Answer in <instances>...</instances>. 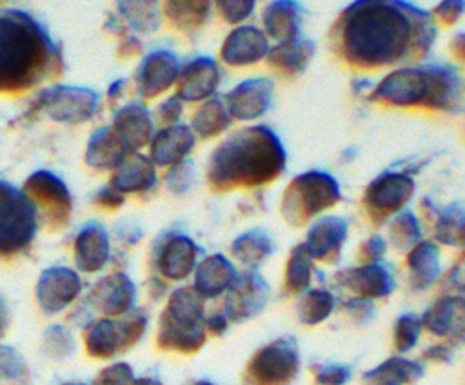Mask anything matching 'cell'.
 I'll return each instance as SVG.
<instances>
[{"instance_id": "obj_1", "label": "cell", "mask_w": 465, "mask_h": 385, "mask_svg": "<svg viewBox=\"0 0 465 385\" xmlns=\"http://www.w3.org/2000/svg\"><path fill=\"white\" fill-rule=\"evenodd\" d=\"M434 38L432 16L400 0L352 2L329 31L331 49L358 69L421 60L429 54Z\"/></svg>"}, {"instance_id": "obj_2", "label": "cell", "mask_w": 465, "mask_h": 385, "mask_svg": "<svg viewBox=\"0 0 465 385\" xmlns=\"http://www.w3.org/2000/svg\"><path fill=\"white\" fill-rule=\"evenodd\" d=\"M285 158L274 131L251 125L232 133L211 153L207 183L214 192L267 185L283 173Z\"/></svg>"}, {"instance_id": "obj_3", "label": "cell", "mask_w": 465, "mask_h": 385, "mask_svg": "<svg viewBox=\"0 0 465 385\" xmlns=\"http://www.w3.org/2000/svg\"><path fill=\"white\" fill-rule=\"evenodd\" d=\"M60 67V49L38 20L20 9L0 11V94L27 91Z\"/></svg>"}, {"instance_id": "obj_4", "label": "cell", "mask_w": 465, "mask_h": 385, "mask_svg": "<svg viewBox=\"0 0 465 385\" xmlns=\"http://www.w3.org/2000/svg\"><path fill=\"white\" fill-rule=\"evenodd\" d=\"M463 85L454 65L429 64L391 71L374 87L371 100L396 107H425L432 111L458 113L461 109Z\"/></svg>"}, {"instance_id": "obj_5", "label": "cell", "mask_w": 465, "mask_h": 385, "mask_svg": "<svg viewBox=\"0 0 465 385\" xmlns=\"http://www.w3.org/2000/svg\"><path fill=\"white\" fill-rule=\"evenodd\" d=\"M205 341L203 303L194 289L174 291L160 316L158 347L183 354L196 352Z\"/></svg>"}, {"instance_id": "obj_6", "label": "cell", "mask_w": 465, "mask_h": 385, "mask_svg": "<svg viewBox=\"0 0 465 385\" xmlns=\"http://www.w3.org/2000/svg\"><path fill=\"white\" fill-rule=\"evenodd\" d=\"M340 200L341 192L334 176L323 171H307L294 176L285 187L280 212L289 225L300 227Z\"/></svg>"}, {"instance_id": "obj_7", "label": "cell", "mask_w": 465, "mask_h": 385, "mask_svg": "<svg viewBox=\"0 0 465 385\" xmlns=\"http://www.w3.org/2000/svg\"><path fill=\"white\" fill-rule=\"evenodd\" d=\"M36 209L24 191L0 182V256L24 251L36 232Z\"/></svg>"}, {"instance_id": "obj_8", "label": "cell", "mask_w": 465, "mask_h": 385, "mask_svg": "<svg viewBox=\"0 0 465 385\" xmlns=\"http://www.w3.org/2000/svg\"><path fill=\"white\" fill-rule=\"evenodd\" d=\"M298 372L294 338H280L262 347L247 363L245 385H287Z\"/></svg>"}, {"instance_id": "obj_9", "label": "cell", "mask_w": 465, "mask_h": 385, "mask_svg": "<svg viewBox=\"0 0 465 385\" xmlns=\"http://www.w3.org/2000/svg\"><path fill=\"white\" fill-rule=\"evenodd\" d=\"M25 196L40 209L44 222L51 231H58L69 223L73 200L65 183L49 171L33 173L24 183Z\"/></svg>"}, {"instance_id": "obj_10", "label": "cell", "mask_w": 465, "mask_h": 385, "mask_svg": "<svg viewBox=\"0 0 465 385\" xmlns=\"http://www.w3.org/2000/svg\"><path fill=\"white\" fill-rule=\"evenodd\" d=\"M414 194V180L407 173L385 171L365 189L363 207L372 223H383L396 214Z\"/></svg>"}, {"instance_id": "obj_11", "label": "cell", "mask_w": 465, "mask_h": 385, "mask_svg": "<svg viewBox=\"0 0 465 385\" xmlns=\"http://www.w3.org/2000/svg\"><path fill=\"white\" fill-rule=\"evenodd\" d=\"M40 105L56 122L82 123L94 114L98 94L85 87L54 85L40 94Z\"/></svg>"}, {"instance_id": "obj_12", "label": "cell", "mask_w": 465, "mask_h": 385, "mask_svg": "<svg viewBox=\"0 0 465 385\" xmlns=\"http://www.w3.org/2000/svg\"><path fill=\"white\" fill-rule=\"evenodd\" d=\"M269 296V287L265 280L254 272L245 271L229 285L225 298V311L232 321H243L258 314Z\"/></svg>"}, {"instance_id": "obj_13", "label": "cell", "mask_w": 465, "mask_h": 385, "mask_svg": "<svg viewBox=\"0 0 465 385\" xmlns=\"http://www.w3.org/2000/svg\"><path fill=\"white\" fill-rule=\"evenodd\" d=\"M274 84L269 78H249L231 89L223 102L231 114L236 120H254L262 116L272 98Z\"/></svg>"}, {"instance_id": "obj_14", "label": "cell", "mask_w": 465, "mask_h": 385, "mask_svg": "<svg viewBox=\"0 0 465 385\" xmlns=\"http://www.w3.org/2000/svg\"><path fill=\"white\" fill-rule=\"evenodd\" d=\"M180 65L171 51H151L140 64L136 73L138 94L143 100L154 98L167 91L178 78Z\"/></svg>"}, {"instance_id": "obj_15", "label": "cell", "mask_w": 465, "mask_h": 385, "mask_svg": "<svg viewBox=\"0 0 465 385\" xmlns=\"http://www.w3.org/2000/svg\"><path fill=\"white\" fill-rule=\"evenodd\" d=\"M269 40L262 29L254 25H240L232 29L220 49V58L227 65H251L265 58Z\"/></svg>"}, {"instance_id": "obj_16", "label": "cell", "mask_w": 465, "mask_h": 385, "mask_svg": "<svg viewBox=\"0 0 465 385\" xmlns=\"http://www.w3.org/2000/svg\"><path fill=\"white\" fill-rule=\"evenodd\" d=\"M176 96L183 102H198L214 94L220 84V69L213 58L200 56L185 64L178 73Z\"/></svg>"}, {"instance_id": "obj_17", "label": "cell", "mask_w": 465, "mask_h": 385, "mask_svg": "<svg viewBox=\"0 0 465 385\" xmlns=\"http://www.w3.org/2000/svg\"><path fill=\"white\" fill-rule=\"evenodd\" d=\"M80 289L82 283L76 272L65 267H53L40 276L36 296L45 312H58L78 296Z\"/></svg>"}, {"instance_id": "obj_18", "label": "cell", "mask_w": 465, "mask_h": 385, "mask_svg": "<svg viewBox=\"0 0 465 385\" xmlns=\"http://www.w3.org/2000/svg\"><path fill=\"white\" fill-rule=\"evenodd\" d=\"M109 127L129 153H138L153 138V120L142 104H127L118 109Z\"/></svg>"}, {"instance_id": "obj_19", "label": "cell", "mask_w": 465, "mask_h": 385, "mask_svg": "<svg viewBox=\"0 0 465 385\" xmlns=\"http://www.w3.org/2000/svg\"><path fill=\"white\" fill-rule=\"evenodd\" d=\"M149 160L154 167H173L174 163L185 160V156L194 147V134L191 127L183 123H174L160 129L151 138Z\"/></svg>"}, {"instance_id": "obj_20", "label": "cell", "mask_w": 465, "mask_h": 385, "mask_svg": "<svg viewBox=\"0 0 465 385\" xmlns=\"http://www.w3.org/2000/svg\"><path fill=\"white\" fill-rule=\"evenodd\" d=\"M347 238V222L340 216H323L316 220L303 242L305 251L311 258L334 262L340 254L341 243Z\"/></svg>"}, {"instance_id": "obj_21", "label": "cell", "mask_w": 465, "mask_h": 385, "mask_svg": "<svg viewBox=\"0 0 465 385\" xmlns=\"http://www.w3.org/2000/svg\"><path fill=\"white\" fill-rule=\"evenodd\" d=\"M156 183V169L149 156L142 153H129L114 169L109 185L120 194L143 192Z\"/></svg>"}, {"instance_id": "obj_22", "label": "cell", "mask_w": 465, "mask_h": 385, "mask_svg": "<svg viewBox=\"0 0 465 385\" xmlns=\"http://www.w3.org/2000/svg\"><path fill=\"white\" fill-rule=\"evenodd\" d=\"M336 280L352 292L365 298H380L394 289V280L387 267L367 263L354 269H345L336 274Z\"/></svg>"}, {"instance_id": "obj_23", "label": "cell", "mask_w": 465, "mask_h": 385, "mask_svg": "<svg viewBox=\"0 0 465 385\" xmlns=\"http://www.w3.org/2000/svg\"><path fill=\"white\" fill-rule=\"evenodd\" d=\"M314 42L296 36L287 42H280L271 47L265 54L267 65L285 78H292L305 71L307 64L314 54Z\"/></svg>"}, {"instance_id": "obj_24", "label": "cell", "mask_w": 465, "mask_h": 385, "mask_svg": "<svg viewBox=\"0 0 465 385\" xmlns=\"http://www.w3.org/2000/svg\"><path fill=\"white\" fill-rule=\"evenodd\" d=\"M198 247L185 234H173L167 238L158 254V269L169 280H183L196 263Z\"/></svg>"}, {"instance_id": "obj_25", "label": "cell", "mask_w": 465, "mask_h": 385, "mask_svg": "<svg viewBox=\"0 0 465 385\" xmlns=\"http://www.w3.org/2000/svg\"><path fill=\"white\" fill-rule=\"evenodd\" d=\"M134 300V285L124 272H114L100 280L91 291V301L104 314L127 312Z\"/></svg>"}, {"instance_id": "obj_26", "label": "cell", "mask_w": 465, "mask_h": 385, "mask_svg": "<svg viewBox=\"0 0 465 385\" xmlns=\"http://www.w3.org/2000/svg\"><path fill=\"white\" fill-rule=\"evenodd\" d=\"M236 278V271L232 263L222 254H211L203 258L194 272V292L200 298H213L222 294L232 280Z\"/></svg>"}, {"instance_id": "obj_27", "label": "cell", "mask_w": 465, "mask_h": 385, "mask_svg": "<svg viewBox=\"0 0 465 385\" xmlns=\"http://www.w3.org/2000/svg\"><path fill=\"white\" fill-rule=\"evenodd\" d=\"M76 265L85 272H94L109 258V238L102 225L89 223L85 225L74 242Z\"/></svg>"}, {"instance_id": "obj_28", "label": "cell", "mask_w": 465, "mask_h": 385, "mask_svg": "<svg viewBox=\"0 0 465 385\" xmlns=\"http://www.w3.org/2000/svg\"><path fill=\"white\" fill-rule=\"evenodd\" d=\"M129 154L125 145L118 140L109 125L98 127L87 143L85 151V163L93 169L107 171L116 169V165Z\"/></svg>"}, {"instance_id": "obj_29", "label": "cell", "mask_w": 465, "mask_h": 385, "mask_svg": "<svg viewBox=\"0 0 465 385\" xmlns=\"http://www.w3.org/2000/svg\"><path fill=\"white\" fill-rule=\"evenodd\" d=\"M302 18V5L291 0L271 2L263 11V27L265 36H271L280 42L292 40L298 35Z\"/></svg>"}, {"instance_id": "obj_30", "label": "cell", "mask_w": 465, "mask_h": 385, "mask_svg": "<svg viewBox=\"0 0 465 385\" xmlns=\"http://www.w3.org/2000/svg\"><path fill=\"white\" fill-rule=\"evenodd\" d=\"M411 281L416 289L430 285L440 272V251L432 242H418L407 254Z\"/></svg>"}, {"instance_id": "obj_31", "label": "cell", "mask_w": 465, "mask_h": 385, "mask_svg": "<svg viewBox=\"0 0 465 385\" xmlns=\"http://www.w3.org/2000/svg\"><path fill=\"white\" fill-rule=\"evenodd\" d=\"M423 370L418 363L403 360V358H391L378 365L376 369L363 374V385H405L414 383L421 378Z\"/></svg>"}, {"instance_id": "obj_32", "label": "cell", "mask_w": 465, "mask_h": 385, "mask_svg": "<svg viewBox=\"0 0 465 385\" xmlns=\"http://www.w3.org/2000/svg\"><path fill=\"white\" fill-rule=\"evenodd\" d=\"M231 114L225 107L223 98H209L194 114L191 131L200 138H214L231 125Z\"/></svg>"}, {"instance_id": "obj_33", "label": "cell", "mask_w": 465, "mask_h": 385, "mask_svg": "<svg viewBox=\"0 0 465 385\" xmlns=\"http://www.w3.org/2000/svg\"><path fill=\"white\" fill-rule=\"evenodd\" d=\"M231 251L242 263L256 267L272 252V240L265 231L251 229L232 242Z\"/></svg>"}, {"instance_id": "obj_34", "label": "cell", "mask_w": 465, "mask_h": 385, "mask_svg": "<svg viewBox=\"0 0 465 385\" xmlns=\"http://www.w3.org/2000/svg\"><path fill=\"white\" fill-rule=\"evenodd\" d=\"M461 311H463L461 298H450V296L440 298L427 309V312L420 321L432 334L445 336L452 331L454 321L461 320Z\"/></svg>"}, {"instance_id": "obj_35", "label": "cell", "mask_w": 465, "mask_h": 385, "mask_svg": "<svg viewBox=\"0 0 465 385\" xmlns=\"http://www.w3.org/2000/svg\"><path fill=\"white\" fill-rule=\"evenodd\" d=\"M209 2H165L163 13L169 24L180 31H194L202 27L209 15Z\"/></svg>"}, {"instance_id": "obj_36", "label": "cell", "mask_w": 465, "mask_h": 385, "mask_svg": "<svg viewBox=\"0 0 465 385\" xmlns=\"http://www.w3.org/2000/svg\"><path fill=\"white\" fill-rule=\"evenodd\" d=\"M434 212V234L436 240L447 245H461L463 243V207L461 203H452L445 207L443 211H438L436 207L432 209Z\"/></svg>"}, {"instance_id": "obj_37", "label": "cell", "mask_w": 465, "mask_h": 385, "mask_svg": "<svg viewBox=\"0 0 465 385\" xmlns=\"http://www.w3.org/2000/svg\"><path fill=\"white\" fill-rule=\"evenodd\" d=\"M118 9L125 24L143 35H149L160 25L156 2H118Z\"/></svg>"}, {"instance_id": "obj_38", "label": "cell", "mask_w": 465, "mask_h": 385, "mask_svg": "<svg viewBox=\"0 0 465 385\" xmlns=\"http://www.w3.org/2000/svg\"><path fill=\"white\" fill-rule=\"evenodd\" d=\"M85 349L94 358H109L118 347V329L111 320H100L85 331Z\"/></svg>"}, {"instance_id": "obj_39", "label": "cell", "mask_w": 465, "mask_h": 385, "mask_svg": "<svg viewBox=\"0 0 465 385\" xmlns=\"http://www.w3.org/2000/svg\"><path fill=\"white\" fill-rule=\"evenodd\" d=\"M332 305L334 300L327 291H309L298 301V318L305 325H316L331 314Z\"/></svg>"}, {"instance_id": "obj_40", "label": "cell", "mask_w": 465, "mask_h": 385, "mask_svg": "<svg viewBox=\"0 0 465 385\" xmlns=\"http://www.w3.org/2000/svg\"><path fill=\"white\" fill-rule=\"evenodd\" d=\"M311 260L312 258L305 251L303 243L292 249L287 260V269H285V287L289 292H302L309 285L311 271H312Z\"/></svg>"}, {"instance_id": "obj_41", "label": "cell", "mask_w": 465, "mask_h": 385, "mask_svg": "<svg viewBox=\"0 0 465 385\" xmlns=\"http://www.w3.org/2000/svg\"><path fill=\"white\" fill-rule=\"evenodd\" d=\"M389 236L396 249H400V251L412 249L420 242V236H421L418 218L411 211H401L400 214L394 216L391 229H389Z\"/></svg>"}, {"instance_id": "obj_42", "label": "cell", "mask_w": 465, "mask_h": 385, "mask_svg": "<svg viewBox=\"0 0 465 385\" xmlns=\"http://www.w3.org/2000/svg\"><path fill=\"white\" fill-rule=\"evenodd\" d=\"M145 325H147V316L143 312H140V311L131 312L124 321L116 323V329H118V347L120 349L133 347L140 340V336L143 334Z\"/></svg>"}, {"instance_id": "obj_43", "label": "cell", "mask_w": 465, "mask_h": 385, "mask_svg": "<svg viewBox=\"0 0 465 385\" xmlns=\"http://www.w3.org/2000/svg\"><path fill=\"white\" fill-rule=\"evenodd\" d=\"M420 331H421V321L412 316V314H405L401 316L398 321H396V327H394V343H396V349L400 352H407L411 350L416 341H418V336H420Z\"/></svg>"}, {"instance_id": "obj_44", "label": "cell", "mask_w": 465, "mask_h": 385, "mask_svg": "<svg viewBox=\"0 0 465 385\" xmlns=\"http://www.w3.org/2000/svg\"><path fill=\"white\" fill-rule=\"evenodd\" d=\"M193 176H194V165L193 162L182 160L178 163H174L169 173L165 174V185L171 192L174 194H182L185 192L191 183H193Z\"/></svg>"}, {"instance_id": "obj_45", "label": "cell", "mask_w": 465, "mask_h": 385, "mask_svg": "<svg viewBox=\"0 0 465 385\" xmlns=\"http://www.w3.org/2000/svg\"><path fill=\"white\" fill-rule=\"evenodd\" d=\"M216 7L220 15L225 18V22L238 24L252 13L254 2L252 0H222L216 4Z\"/></svg>"}, {"instance_id": "obj_46", "label": "cell", "mask_w": 465, "mask_h": 385, "mask_svg": "<svg viewBox=\"0 0 465 385\" xmlns=\"http://www.w3.org/2000/svg\"><path fill=\"white\" fill-rule=\"evenodd\" d=\"M133 370L125 363H116L104 369L93 381V385H131Z\"/></svg>"}, {"instance_id": "obj_47", "label": "cell", "mask_w": 465, "mask_h": 385, "mask_svg": "<svg viewBox=\"0 0 465 385\" xmlns=\"http://www.w3.org/2000/svg\"><path fill=\"white\" fill-rule=\"evenodd\" d=\"M182 113H183V102L174 94V96H169L163 104L158 105L156 120H158V123L169 127V125L178 123Z\"/></svg>"}, {"instance_id": "obj_48", "label": "cell", "mask_w": 465, "mask_h": 385, "mask_svg": "<svg viewBox=\"0 0 465 385\" xmlns=\"http://www.w3.org/2000/svg\"><path fill=\"white\" fill-rule=\"evenodd\" d=\"M383 254H385V242L378 234L365 240L358 249V256H360L361 262H365V265L367 263H378V260H381Z\"/></svg>"}, {"instance_id": "obj_49", "label": "cell", "mask_w": 465, "mask_h": 385, "mask_svg": "<svg viewBox=\"0 0 465 385\" xmlns=\"http://www.w3.org/2000/svg\"><path fill=\"white\" fill-rule=\"evenodd\" d=\"M349 378V369L341 365H323L316 370V381L322 385H343Z\"/></svg>"}, {"instance_id": "obj_50", "label": "cell", "mask_w": 465, "mask_h": 385, "mask_svg": "<svg viewBox=\"0 0 465 385\" xmlns=\"http://www.w3.org/2000/svg\"><path fill=\"white\" fill-rule=\"evenodd\" d=\"M463 7H465L463 0H445V2H441V4L436 5L434 16H436L441 24L450 25V24H454V22L461 16Z\"/></svg>"}, {"instance_id": "obj_51", "label": "cell", "mask_w": 465, "mask_h": 385, "mask_svg": "<svg viewBox=\"0 0 465 385\" xmlns=\"http://www.w3.org/2000/svg\"><path fill=\"white\" fill-rule=\"evenodd\" d=\"M94 203L102 209L107 211H116L124 205V194H120L116 189H113L111 185L102 187L96 194H94Z\"/></svg>"}, {"instance_id": "obj_52", "label": "cell", "mask_w": 465, "mask_h": 385, "mask_svg": "<svg viewBox=\"0 0 465 385\" xmlns=\"http://www.w3.org/2000/svg\"><path fill=\"white\" fill-rule=\"evenodd\" d=\"M345 309L349 311V314H352V316H354L356 320H360V321L369 320L371 314H372V311H374L372 303H371L369 300H363V298H360V300H351V301L345 305Z\"/></svg>"}, {"instance_id": "obj_53", "label": "cell", "mask_w": 465, "mask_h": 385, "mask_svg": "<svg viewBox=\"0 0 465 385\" xmlns=\"http://www.w3.org/2000/svg\"><path fill=\"white\" fill-rule=\"evenodd\" d=\"M18 370V358L13 350L0 347V374H15Z\"/></svg>"}, {"instance_id": "obj_54", "label": "cell", "mask_w": 465, "mask_h": 385, "mask_svg": "<svg viewBox=\"0 0 465 385\" xmlns=\"http://www.w3.org/2000/svg\"><path fill=\"white\" fill-rule=\"evenodd\" d=\"M118 53L122 56H133V54H138L142 53V44L136 36L133 35H122V42H120V47H118Z\"/></svg>"}, {"instance_id": "obj_55", "label": "cell", "mask_w": 465, "mask_h": 385, "mask_svg": "<svg viewBox=\"0 0 465 385\" xmlns=\"http://www.w3.org/2000/svg\"><path fill=\"white\" fill-rule=\"evenodd\" d=\"M207 327H209V331L213 334H222L225 331V327H227V320L222 314H214V316H211L207 320Z\"/></svg>"}, {"instance_id": "obj_56", "label": "cell", "mask_w": 465, "mask_h": 385, "mask_svg": "<svg viewBox=\"0 0 465 385\" xmlns=\"http://www.w3.org/2000/svg\"><path fill=\"white\" fill-rule=\"evenodd\" d=\"M463 45H465V36H463L461 33L456 35V36L450 40V51H452L460 60H463V53H465Z\"/></svg>"}, {"instance_id": "obj_57", "label": "cell", "mask_w": 465, "mask_h": 385, "mask_svg": "<svg viewBox=\"0 0 465 385\" xmlns=\"http://www.w3.org/2000/svg\"><path fill=\"white\" fill-rule=\"evenodd\" d=\"M124 85H125V80H116V82H113V85H111V87H109V91H107V94H109V100H111V102H114V100H118V98H120Z\"/></svg>"}, {"instance_id": "obj_58", "label": "cell", "mask_w": 465, "mask_h": 385, "mask_svg": "<svg viewBox=\"0 0 465 385\" xmlns=\"http://www.w3.org/2000/svg\"><path fill=\"white\" fill-rule=\"evenodd\" d=\"M449 350L445 347H432L430 350H427V356L432 358V360H441V358H447Z\"/></svg>"}, {"instance_id": "obj_59", "label": "cell", "mask_w": 465, "mask_h": 385, "mask_svg": "<svg viewBox=\"0 0 465 385\" xmlns=\"http://www.w3.org/2000/svg\"><path fill=\"white\" fill-rule=\"evenodd\" d=\"M4 327H5V309H4V305L0 301V334L4 332Z\"/></svg>"}, {"instance_id": "obj_60", "label": "cell", "mask_w": 465, "mask_h": 385, "mask_svg": "<svg viewBox=\"0 0 465 385\" xmlns=\"http://www.w3.org/2000/svg\"><path fill=\"white\" fill-rule=\"evenodd\" d=\"M131 385H153V381H151V380H143V378H140V380H133V381H131Z\"/></svg>"}, {"instance_id": "obj_61", "label": "cell", "mask_w": 465, "mask_h": 385, "mask_svg": "<svg viewBox=\"0 0 465 385\" xmlns=\"http://www.w3.org/2000/svg\"><path fill=\"white\" fill-rule=\"evenodd\" d=\"M194 385H211V383H207V381H200V383H194Z\"/></svg>"}]
</instances>
